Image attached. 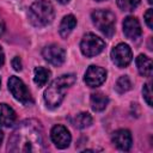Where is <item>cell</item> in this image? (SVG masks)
<instances>
[{"instance_id": "6da1fadb", "label": "cell", "mask_w": 153, "mask_h": 153, "mask_svg": "<svg viewBox=\"0 0 153 153\" xmlns=\"http://www.w3.org/2000/svg\"><path fill=\"white\" fill-rule=\"evenodd\" d=\"M8 152H43V128L36 120L20 122L8 139Z\"/></svg>"}, {"instance_id": "7a4b0ae2", "label": "cell", "mask_w": 153, "mask_h": 153, "mask_svg": "<svg viewBox=\"0 0 153 153\" xmlns=\"http://www.w3.org/2000/svg\"><path fill=\"white\" fill-rule=\"evenodd\" d=\"M74 82H75L74 74H63L56 78L44 92V102L47 106L50 109L57 108L62 103L67 88L71 87Z\"/></svg>"}, {"instance_id": "3957f363", "label": "cell", "mask_w": 153, "mask_h": 153, "mask_svg": "<svg viewBox=\"0 0 153 153\" xmlns=\"http://www.w3.org/2000/svg\"><path fill=\"white\" fill-rule=\"evenodd\" d=\"M54 7L48 0L36 1L30 6L29 10V19L31 24L37 27H42L50 24L54 19Z\"/></svg>"}, {"instance_id": "277c9868", "label": "cell", "mask_w": 153, "mask_h": 153, "mask_svg": "<svg viewBox=\"0 0 153 153\" xmlns=\"http://www.w3.org/2000/svg\"><path fill=\"white\" fill-rule=\"evenodd\" d=\"M91 18L97 29L103 32L106 37H111L114 35L116 18L112 12L108 10H96L94 12H92Z\"/></svg>"}, {"instance_id": "5b68a950", "label": "cell", "mask_w": 153, "mask_h": 153, "mask_svg": "<svg viewBox=\"0 0 153 153\" xmlns=\"http://www.w3.org/2000/svg\"><path fill=\"white\" fill-rule=\"evenodd\" d=\"M104 48H105V42L100 37H98L91 32L86 33L82 37L81 43H80L81 53L86 57H92V56L100 54Z\"/></svg>"}, {"instance_id": "8992f818", "label": "cell", "mask_w": 153, "mask_h": 153, "mask_svg": "<svg viewBox=\"0 0 153 153\" xmlns=\"http://www.w3.org/2000/svg\"><path fill=\"white\" fill-rule=\"evenodd\" d=\"M8 90L12 93V96L24 105H29L33 103L32 96L30 93V91L27 90V87L25 86V84L17 76H11L8 79Z\"/></svg>"}, {"instance_id": "52a82bcc", "label": "cell", "mask_w": 153, "mask_h": 153, "mask_svg": "<svg viewBox=\"0 0 153 153\" xmlns=\"http://www.w3.org/2000/svg\"><path fill=\"white\" fill-rule=\"evenodd\" d=\"M111 59L114 61V63L120 67V68H124L127 67L131 59H133V54H131V49L129 48L128 44L126 43H120L117 44L112 50H111Z\"/></svg>"}, {"instance_id": "ba28073f", "label": "cell", "mask_w": 153, "mask_h": 153, "mask_svg": "<svg viewBox=\"0 0 153 153\" xmlns=\"http://www.w3.org/2000/svg\"><path fill=\"white\" fill-rule=\"evenodd\" d=\"M50 137H51L53 142L55 143V146L61 149L67 148L72 140L69 130L62 124H56L53 127V129L50 131Z\"/></svg>"}, {"instance_id": "9c48e42d", "label": "cell", "mask_w": 153, "mask_h": 153, "mask_svg": "<svg viewBox=\"0 0 153 153\" xmlns=\"http://www.w3.org/2000/svg\"><path fill=\"white\" fill-rule=\"evenodd\" d=\"M106 79V71L98 66H90L85 73V82L90 87L100 86Z\"/></svg>"}, {"instance_id": "30bf717a", "label": "cell", "mask_w": 153, "mask_h": 153, "mask_svg": "<svg viewBox=\"0 0 153 153\" xmlns=\"http://www.w3.org/2000/svg\"><path fill=\"white\" fill-rule=\"evenodd\" d=\"M42 55L49 63L54 66H61L66 59V51L56 44H50L45 47L42 51Z\"/></svg>"}, {"instance_id": "8fae6325", "label": "cell", "mask_w": 153, "mask_h": 153, "mask_svg": "<svg viewBox=\"0 0 153 153\" xmlns=\"http://www.w3.org/2000/svg\"><path fill=\"white\" fill-rule=\"evenodd\" d=\"M112 142L115 143V146L121 149V151H129L130 147H131V143H133V139H131V134L129 130L127 129H120V130H116L114 134H112V137H111Z\"/></svg>"}, {"instance_id": "7c38bea8", "label": "cell", "mask_w": 153, "mask_h": 153, "mask_svg": "<svg viewBox=\"0 0 153 153\" xmlns=\"http://www.w3.org/2000/svg\"><path fill=\"white\" fill-rule=\"evenodd\" d=\"M123 32L129 39H137L140 38L142 30L139 20L135 17H127L123 22Z\"/></svg>"}, {"instance_id": "4fadbf2b", "label": "cell", "mask_w": 153, "mask_h": 153, "mask_svg": "<svg viewBox=\"0 0 153 153\" xmlns=\"http://www.w3.org/2000/svg\"><path fill=\"white\" fill-rule=\"evenodd\" d=\"M16 120H17V115L14 110L10 105L1 103L0 104V124L5 127H11L14 124Z\"/></svg>"}, {"instance_id": "5bb4252c", "label": "cell", "mask_w": 153, "mask_h": 153, "mask_svg": "<svg viewBox=\"0 0 153 153\" xmlns=\"http://www.w3.org/2000/svg\"><path fill=\"white\" fill-rule=\"evenodd\" d=\"M136 67L141 75L151 76L152 75V60L146 55H139L136 57Z\"/></svg>"}, {"instance_id": "9a60e30c", "label": "cell", "mask_w": 153, "mask_h": 153, "mask_svg": "<svg viewBox=\"0 0 153 153\" xmlns=\"http://www.w3.org/2000/svg\"><path fill=\"white\" fill-rule=\"evenodd\" d=\"M75 25H76V19L73 14H68V16L63 17V19L60 24V27H59V32H60L61 37L66 38L72 32V30L75 27Z\"/></svg>"}, {"instance_id": "2e32d148", "label": "cell", "mask_w": 153, "mask_h": 153, "mask_svg": "<svg viewBox=\"0 0 153 153\" xmlns=\"http://www.w3.org/2000/svg\"><path fill=\"white\" fill-rule=\"evenodd\" d=\"M90 103H91V108L92 110L94 111H103L108 103H109V98L100 93V92H97V93H92L91 94V98H90Z\"/></svg>"}, {"instance_id": "e0dca14e", "label": "cell", "mask_w": 153, "mask_h": 153, "mask_svg": "<svg viewBox=\"0 0 153 153\" xmlns=\"http://www.w3.org/2000/svg\"><path fill=\"white\" fill-rule=\"evenodd\" d=\"M50 78V71L44 67H36L33 71V81L38 87L44 86Z\"/></svg>"}, {"instance_id": "ac0fdd59", "label": "cell", "mask_w": 153, "mask_h": 153, "mask_svg": "<svg viewBox=\"0 0 153 153\" xmlns=\"http://www.w3.org/2000/svg\"><path fill=\"white\" fill-rule=\"evenodd\" d=\"M72 124L79 129L87 128L92 124V117L88 112H80L74 116V118L72 120Z\"/></svg>"}, {"instance_id": "d6986e66", "label": "cell", "mask_w": 153, "mask_h": 153, "mask_svg": "<svg viewBox=\"0 0 153 153\" xmlns=\"http://www.w3.org/2000/svg\"><path fill=\"white\" fill-rule=\"evenodd\" d=\"M130 87H131V82H130V79L127 75L120 76L118 80L116 81V85H115V88L118 93H124V92L129 91Z\"/></svg>"}, {"instance_id": "ffe728a7", "label": "cell", "mask_w": 153, "mask_h": 153, "mask_svg": "<svg viewBox=\"0 0 153 153\" xmlns=\"http://www.w3.org/2000/svg\"><path fill=\"white\" fill-rule=\"evenodd\" d=\"M140 4V0H117V6L122 11H133Z\"/></svg>"}, {"instance_id": "44dd1931", "label": "cell", "mask_w": 153, "mask_h": 153, "mask_svg": "<svg viewBox=\"0 0 153 153\" xmlns=\"http://www.w3.org/2000/svg\"><path fill=\"white\" fill-rule=\"evenodd\" d=\"M142 94H143V98L146 100V103L152 106V91H151V82L146 84L142 88Z\"/></svg>"}, {"instance_id": "7402d4cb", "label": "cell", "mask_w": 153, "mask_h": 153, "mask_svg": "<svg viewBox=\"0 0 153 153\" xmlns=\"http://www.w3.org/2000/svg\"><path fill=\"white\" fill-rule=\"evenodd\" d=\"M152 16H153V10H152V8H148L147 12L145 13V22H146V24H147V26H148L149 29H153Z\"/></svg>"}, {"instance_id": "603a6c76", "label": "cell", "mask_w": 153, "mask_h": 153, "mask_svg": "<svg viewBox=\"0 0 153 153\" xmlns=\"http://www.w3.org/2000/svg\"><path fill=\"white\" fill-rule=\"evenodd\" d=\"M12 67H13L14 71H22V61H20V59L18 56L13 57V60H12Z\"/></svg>"}, {"instance_id": "cb8c5ba5", "label": "cell", "mask_w": 153, "mask_h": 153, "mask_svg": "<svg viewBox=\"0 0 153 153\" xmlns=\"http://www.w3.org/2000/svg\"><path fill=\"white\" fill-rule=\"evenodd\" d=\"M4 62H5V55H4L2 48L0 47V67H2V66H4Z\"/></svg>"}, {"instance_id": "d4e9b609", "label": "cell", "mask_w": 153, "mask_h": 153, "mask_svg": "<svg viewBox=\"0 0 153 153\" xmlns=\"http://www.w3.org/2000/svg\"><path fill=\"white\" fill-rule=\"evenodd\" d=\"M5 27H6V26H5V23H4V20L0 18V36L5 32Z\"/></svg>"}, {"instance_id": "484cf974", "label": "cell", "mask_w": 153, "mask_h": 153, "mask_svg": "<svg viewBox=\"0 0 153 153\" xmlns=\"http://www.w3.org/2000/svg\"><path fill=\"white\" fill-rule=\"evenodd\" d=\"M2 139H4V133H2V130L0 129V145H1V142H2Z\"/></svg>"}, {"instance_id": "4316f807", "label": "cell", "mask_w": 153, "mask_h": 153, "mask_svg": "<svg viewBox=\"0 0 153 153\" xmlns=\"http://www.w3.org/2000/svg\"><path fill=\"white\" fill-rule=\"evenodd\" d=\"M57 1H59L60 4H63V5H65V4H68V2H69V0H57Z\"/></svg>"}, {"instance_id": "83f0119b", "label": "cell", "mask_w": 153, "mask_h": 153, "mask_svg": "<svg viewBox=\"0 0 153 153\" xmlns=\"http://www.w3.org/2000/svg\"><path fill=\"white\" fill-rule=\"evenodd\" d=\"M148 2H149V4H152V2H153V0H148Z\"/></svg>"}, {"instance_id": "f1b7e54d", "label": "cell", "mask_w": 153, "mask_h": 153, "mask_svg": "<svg viewBox=\"0 0 153 153\" xmlns=\"http://www.w3.org/2000/svg\"><path fill=\"white\" fill-rule=\"evenodd\" d=\"M96 1H103V0H96Z\"/></svg>"}]
</instances>
